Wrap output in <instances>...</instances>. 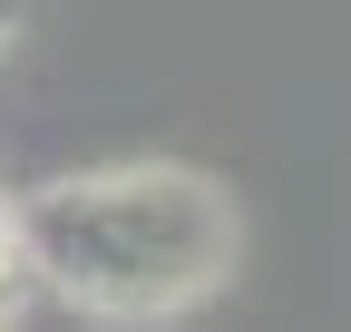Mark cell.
Wrapping results in <instances>:
<instances>
[{
  "label": "cell",
  "instance_id": "6da1fadb",
  "mask_svg": "<svg viewBox=\"0 0 351 332\" xmlns=\"http://www.w3.org/2000/svg\"><path fill=\"white\" fill-rule=\"evenodd\" d=\"M20 264H39L88 313H176L225 283L234 205L186 166H127V176H69L20 205Z\"/></svg>",
  "mask_w": 351,
  "mask_h": 332
},
{
  "label": "cell",
  "instance_id": "7a4b0ae2",
  "mask_svg": "<svg viewBox=\"0 0 351 332\" xmlns=\"http://www.w3.org/2000/svg\"><path fill=\"white\" fill-rule=\"evenodd\" d=\"M10 264H20V215L0 205V283H10Z\"/></svg>",
  "mask_w": 351,
  "mask_h": 332
},
{
  "label": "cell",
  "instance_id": "3957f363",
  "mask_svg": "<svg viewBox=\"0 0 351 332\" xmlns=\"http://www.w3.org/2000/svg\"><path fill=\"white\" fill-rule=\"evenodd\" d=\"M10 29H20V0H0V39H10Z\"/></svg>",
  "mask_w": 351,
  "mask_h": 332
}]
</instances>
